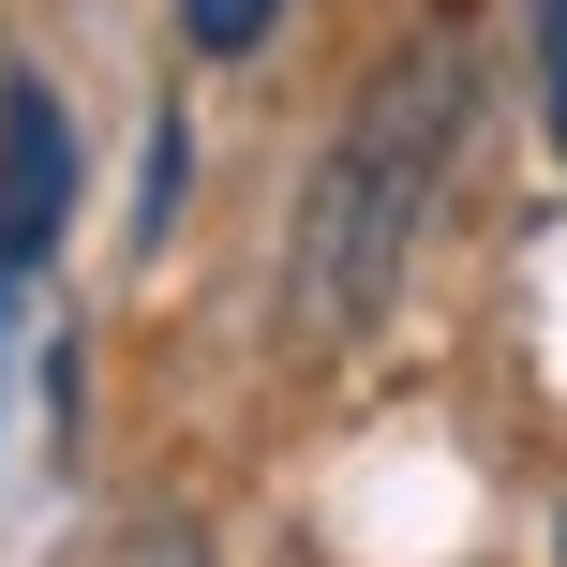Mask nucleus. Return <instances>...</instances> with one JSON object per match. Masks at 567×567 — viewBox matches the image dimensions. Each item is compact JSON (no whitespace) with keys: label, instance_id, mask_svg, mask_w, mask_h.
I'll list each match as a JSON object with an SVG mask.
<instances>
[{"label":"nucleus","instance_id":"1","mask_svg":"<svg viewBox=\"0 0 567 567\" xmlns=\"http://www.w3.org/2000/svg\"><path fill=\"white\" fill-rule=\"evenodd\" d=\"M463 105H478L463 30H403V45L359 75L343 135L313 150V195H299V313L329 343H359L373 313L403 299L419 225H433V195H449V150H463Z\"/></svg>","mask_w":567,"mask_h":567},{"label":"nucleus","instance_id":"2","mask_svg":"<svg viewBox=\"0 0 567 567\" xmlns=\"http://www.w3.org/2000/svg\"><path fill=\"white\" fill-rule=\"evenodd\" d=\"M60 225H75V120H60L45 75H0V269H45Z\"/></svg>","mask_w":567,"mask_h":567},{"label":"nucleus","instance_id":"3","mask_svg":"<svg viewBox=\"0 0 567 567\" xmlns=\"http://www.w3.org/2000/svg\"><path fill=\"white\" fill-rule=\"evenodd\" d=\"M269 30H284V0H179V45L195 60H255Z\"/></svg>","mask_w":567,"mask_h":567},{"label":"nucleus","instance_id":"4","mask_svg":"<svg viewBox=\"0 0 567 567\" xmlns=\"http://www.w3.org/2000/svg\"><path fill=\"white\" fill-rule=\"evenodd\" d=\"M179 179H195V120L165 105V120H150V195H135V239H165V225H179Z\"/></svg>","mask_w":567,"mask_h":567},{"label":"nucleus","instance_id":"5","mask_svg":"<svg viewBox=\"0 0 567 567\" xmlns=\"http://www.w3.org/2000/svg\"><path fill=\"white\" fill-rule=\"evenodd\" d=\"M523 30H538V135L567 150V0H523Z\"/></svg>","mask_w":567,"mask_h":567},{"label":"nucleus","instance_id":"6","mask_svg":"<svg viewBox=\"0 0 567 567\" xmlns=\"http://www.w3.org/2000/svg\"><path fill=\"white\" fill-rule=\"evenodd\" d=\"M135 567H209V553H195V538H150V553H135Z\"/></svg>","mask_w":567,"mask_h":567},{"label":"nucleus","instance_id":"7","mask_svg":"<svg viewBox=\"0 0 567 567\" xmlns=\"http://www.w3.org/2000/svg\"><path fill=\"white\" fill-rule=\"evenodd\" d=\"M16 299H30V284H16V269H0V343H16Z\"/></svg>","mask_w":567,"mask_h":567}]
</instances>
